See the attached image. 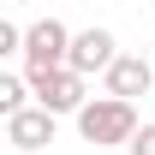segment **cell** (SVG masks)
Instances as JSON below:
<instances>
[{
  "mask_svg": "<svg viewBox=\"0 0 155 155\" xmlns=\"http://www.w3.org/2000/svg\"><path fill=\"white\" fill-rule=\"evenodd\" d=\"M6 143H12V149H24V155L48 149V143H54V114H42V107H24L18 119H6Z\"/></svg>",
  "mask_w": 155,
  "mask_h": 155,
  "instance_id": "obj_6",
  "label": "cell"
},
{
  "mask_svg": "<svg viewBox=\"0 0 155 155\" xmlns=\"http://www.w3.org/2000/svg\"><path fill=\"white\" fill-rule=\"evenodd\" d=\"M125 155H155V119H149V125L131 137V149H125Z\"/></svg>",
  "mask_w": 155,
  "mask_h": 155,
  "instance_id": "obj_7",
  "label": "cell"
},
{
  "mask_svg": "<svg viewBox=\"0 0 155 155\" xmlns=\"http://www.w3.org/2000/svg\"><path fill=\"white\" fill-rule=\"evenodd\" d=\"M114 60H119V42H114V30H101V24H90V30H78L72 36V60H66V66H72L78 78H90V72H114Z\"/></svg>",
  "mask_w": 155,
  "mask_h": 155,
  "instance_id": "obj_4",
  "label": "cell"
},
{
  "mask_svg": "<svg viewBox=\"0 0 155 155\" xmlns=\"http://www.w3.org/2000/svg\"><path fill=\"white\" fill-rule=\"evenodd\" d=\"M72 36L78 30H66L60 18H36L24 30V78L30 72H60V66L72 60Z\"/></svg>",
  "mask_w": 155,
  "mask_h": 155,
  "instance_id": "obj_2",
  "label": "cell"
},
{
  "mask_svg": "<svg viewBox=\"0 0 155 155\" xmlns=\"http://www.w3.org/2000/svg\"><path fill=\"white\" fill-rule=\"evenodd\" d=\"M149 90H155V66L143 54H119L114 72H107V96L114 101H137V96H149Z\"/></svg>",
  "mask_w": 155,
  "mask_h": 155,
  "instance_id": "obj_5",
  "label": "cell"
},
{
  "mask_svg": "<svg viewBox=\"0 0 155 155\" xmlns=\"http://www.w3.org/2000/svg\"><path fill=\"white\" fill-rule=\"evenodd\" d=\"M137 131H143V125H137V107L131 101H114V96H96L78 114V137L96 143V149H131Z\"/></svg>",
  "mask_w": 155,
  "mask_h": 155,
  "instance_id": "obj_1",
  "label": "cell"
},
{
  "mask_svg": "<svg viewBox=\"0 0 155 155\" xmlns=\"http://www.w3.org/2000/svg\"><path fill=\"white\" fill-rule=\"evenodd\" d=\"M24 84H30V96H36V107H42V114H84V107H90V96H84V78H78L72 72V66H60V72H30V78H24Z\"/></svg>",
  "mask_w": 155,
  "mask_h": 155,
  "instance_id": "obj_3",
  "label": "cell"
}]
</instances>
